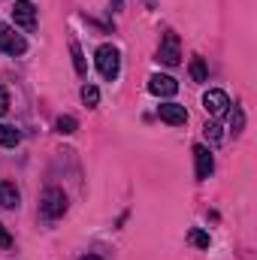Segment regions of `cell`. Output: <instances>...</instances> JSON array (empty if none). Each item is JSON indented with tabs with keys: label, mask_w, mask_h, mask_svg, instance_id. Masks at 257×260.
<instances>
[{
	"label": "cell",
	"mask_w": 257,
	"mask_h": 260,
	"mask_svg": "<svg viewBox=\"0 0 257 260\" xmlns=\"http://www.w3.org/2000/svg\"><path fill=\"white\" fill-rule=\"evenodd\" d=\"M94 64H97V73L106 79V82H115L118 73H121V55L115 46H100L97 55H94Z\"/></svg>",
	"instance_id": "cell-1"
},
{
	"label": "cell",
	"mask_w": 257,
	"mask_h": 260,
	"mask_svg": "<svg viewBox=\"0 0 257 260\" xmlns=\"http://www.w3.org/2000/svg\"><path fill=\"white\" fill-rule=\"evenodd\" d=\"M40 212H43V218H49V221H58V218H64L67 212V194L61 188H55V185H49L43 197H40Z\"/></svg>",
	"instance_id": "cell-2"
},
{
	"label": "cell",
	"mask_w": 257,
	"mask_h": 260,
	"mask_svg": "<svg viewBox=\"0 0 257 260\" xmlns=\"http://www.w3.org/2000/svg\"><path fill=\"white\" fill-rule=\"evenodd\" d=\"M157 61L167 67H176L182 61V46H179V34L176 30H167L164 40H160V49H157Z\"/></svg>",
	"instance_id": "cell-3"
},
{
	"label": "cell",
	"mask_w": 257,
	"mask_h": 260,
	"mask_svg": "<svg viewBox=\"0 0 257 260\" xmlns=\"http://www.w3.org/2000/svg\"><path fill=\"white\" fill-rule=\"evenodd\" d=\"M0 52H3V55L18 58V55H24V52H27V40H24L21 34H15L12 27L0 24Z\"/></svg>",
	"instance_id": "cell-4"
},
{
	"label": "cell",
	"mask_w": 257,
	"mask_h": 260,
	"mask_svg": "<svg viewBox=\"0 0 257 260\" xmlns=\"http://www.w3.org/2000/svg\"><path fill=\"white\" fill-rule=\"evenodd\" d=\"M12 21L21 30H37V6L30 0H18L12 6Z\"/></svg>",
	"instance_id": "cell-5"
},
{
	"label": "cell",
	"mask_w": 257,
	"mask_h": 260,
	"mask_svg": "<svg viewBox=\"0 0 257 260\" xmlns=\"http://www.w3.org/2000/svg\"><path fill=\"white\" fill-rule=\"evenodd\" d=\"M203 109H206L212 118H221V115H227V112H230V97H227L224 91L212 88V91H206V94H203Z\"/></svg>",
	"instance_id": "cell-6"
},
{
	"label": "cell",
	"mask_w": 257,
	"mask_h": 260,
	"mask_svg": "<svg viewBox=\"0 0 257 260\" xmlns=\"http://www.w3.org/2000/svg\"><path fill=\"white\" fill-rule=\"evenodd\" d=\"M148 91H151L154 97H176V94H179V82H176L173 76L154 73V76L148 79Z\"/></svg>",
	"instance_id": "cell-7"
},
{
	"label": "cell",
	"mask_w": 257,
	"mask_h": 260,
	"mask_svg": "<svg viewBox=\"0 0 257 260\" xmlns=\"http://www.w3.org/2000/svg\"><path fill=\"white\" fill-rule=\"evenodd\" d=\"M157 115H160V121H167V124H173V127L188 124V109L179 106V103H160V106H157Z\"/></svg>",
	"instance_id": "cell-8"
},
{
	"label": "cell",
	"mask_w": 257,
	"mask_h": 260,
	"mask_svg": "<svg viewBox=\"0 0 257 260\" xmlns=\"http://www.w3.org/2000/svg\"><path fill=\"white\" fill-rule=\"evenodd\" d=\"M194 164H197V179H200V182H203V179H209V176H212V170H215L212 151H209L206 145H197V148H194Z\"/></svg>",
	"instance_id": "cell-9"
},
{
	"label": "cell",
	"mask_w": 257,
	"mask_h": 260,
	"mask_svg": "<svg viewBox=\"0 0 257 260\" xmlns=\"http://www.w3.org/2000/svg\"><path fill=\"white\" fill-rule=\"evenodd\" d=\"M18 188L12 185V182H6V179H0V206L3 209H18Z\"/></svg>",
	"instance_id": "cell-10"
},
{
	"label": "cell",
	"mask_w": 257,
	"mask_h": 260,
	"mask_svg": "<svg viewBox=\"0 0 257 260\" xmlns=\"http://www.w3.org/2000/svg\"><path fill=\"white\" fill-rule=\"evenodd\" d=\"M18 142H21V130L12 124H0V145L3 148H15Z\"/></svg>",
	"instance_id": "cell-11"
},
{
	"label": "cell",
	"mask_w": 257,
	"mask_h": 260,
	"mask_svg": "<svg viewBox=\"0 0 257 260\" xmlns=\"http://www.w3.org/2000/svg\"><path fill=\"white\" fill-rule=\"evenodd\" d=\"M70 55H73V67H76V73H79V76H85V73H88V67H85V55H82V46H79L76 40H70Z\"/></svg>",
	"instance_id": "cell-12"
},
{
	"label": "cell",
	"mask_w": 257,
	"mask_h": 260,
	"mask_svg": "<svg viewBox=\"0 0 257 260\" xmlns=\"http://www.w3.org/2000/svg\"><path fill=\"white\" fill-rule=\"evenodd\" d=\"M191 79L194 82H206L209 79V70H206V61L197 55V58H191Z\"/></svg>",
	"instance_id": "cell-13"
},
{
	"label": "cell",
	"mask_w": 257,
	"mask_h": 260,
	"mask_svg": "<svg viewBox=\"0 0 257 260\" xmlns=\"http://www.w3.org/2000/svg\"><path fill=\"white\" fill-rule=\"evenodd\" d=\"M188 242H191V245H197V248H209V245H212L209 233H206V230H200V227H194L191 233H188Z\"/></svg>",
	"instance_id": "cell-14"
},
{
	"label": "cell",
	"mask_w": 257,
	"mask_h": 260,
	"mask_svg": "<svg viewBox=\"0 0 257 260\" xmlns=\"http://www.w3.org/2000/svg\"><path fill=\"white\" fill-rule=\"evenodd\" d=\"M76 127H79V124H76V118H73V115H61V118L55 121V130H58V133H64V136L76 133Z\"/></svg>",
	"instance_id": "cell-15"
},
{
	"label": "cell",
	"mask_w": 257,
	"mask_h": 260,
	"mask_svg": "<svg viewBox=\"0 0 257 260\" xmlns=\"http://www.w3.org/2000/svg\"><path fill=\"white\" fill-rule=\"evenodd\" d=\"M82 103H85V106H97V103H100V91H97L94 85H85V88H82Z\"/></svg>",
	"instance_id": "cell-16"
},
{
	"label": "cell",
	"mask_w": 257,
	"mask_h": 260,
	"mask_svg": "<svg viewBox=\"0 0 257 260\" xmlns=\"http://www.w3.org/2000/svg\"><path fill=\"white\" fill-rule=\"evenodd\" d=\"M206 139H209V142H212V145H221V139H224V136H221V127H218V124H215V121H206Z\"/></svg>",
	"instance_id": "cell-17"
},
{
	"label": "cell",
	"mask_w": 257,
	"mask_h": 260,
	"mask_svg": "<svg viewBox=\"0 0 257 260\" xmlns=\"http://www.w3.org/2000/svg\"><path fill=\"white\" fill-rule=\"evenodd\" d=\"M242 127H245V115H242V109H239V106H233V115H230V130H233V133H242Z\"/></svg>",
	"instance_id": "cell-18"
},
{
	"label": "cell",
	"mask_w": 257,
	"mask_h": 260,
	"mask_svg": "<svg viewBox=\"0 0 257 260\" xmlns=\"http://www.w3.org/2000/svg\"><path fill=\"white\" fill-rule=\"evenodd\" d=\"M0 248H12V236H9V230L0 224Z\"/></svg>",
	"instance_id": "cell-19"
},
{
	"label": "cell",
	"mask_w": 257,
	"mask_h": 260,
	"mask_svg": "<svg viewBox=\"0 0 257 260\" xmlns=\"http://www.w3.org/2000/svg\"><path fill=\"white\" fill-rule=\"evenodd\" d=\"M6 109H9V91L0 88V115H6Z\"/></svg>",
	"instance_id": "cell-20"
},
{
	"label": "cell",
	"mask_w": 257,
	"mask_h": 260,
	"mask_svg": "<svg viewBox=\"0 0 257 260\" xmlns=\"http://www.w3.org/2000/svg\"><path fill=\"white\" fill-rule=\"evenodd\" d=\"M82 260H103V257H97V254H88V257H82Z\"/></svg>",
	"instance_id": "cell-21"
}]
</instances>
